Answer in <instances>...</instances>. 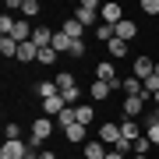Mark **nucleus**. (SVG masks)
<instances>
[{
  "instance_id": "nucleus-1",
  "label": "nucleus",
  "mask_w": 159,
  "mask_h": 159,
  "mask_svg": "<svg viewBox=\"0 0 159 159\" xmlns=\"http://www.w3.org/2000/svg\"><path fill=\"white\" fill-rule=\"evenodd\" d=\"M99 11H102V4H96V0H81V4L74 7V18H78L85 29H89V25H102L99 21Z\"/></svg>"
},
{
  "instance_id": "nucleus-2",
  "label": "nucleus",
  "mask_w": 159,
  "mask_h": 159,
  "mask_svg": "<svg viewBox=\"0 0 159 159\" xmlns=\"http://www.w3.org/2000/svg\"><path fill=\"white\" fill-rule=\"evenodd\" d=\"M53 124H57V120H50V117H35V124H32V131H29V145H32V148L43 145L46 138L53 134Z\"/></svg>"
},
{
  "instance_id": "nucleus-3",
  "label": "nucleus",
  "mask_w": 159,
  "mask_h": 159,
  "mask_svg": "<svg viewBox=\"0 0 159 159\" xmlns=\"http://www.w3.org/2000/svg\"><path fill=\"white\" fill-rule=\"evenodd\" d=\"M32 152V145H25L21 138L18 142H4V148H0V159H25Z\"/></svg>"
},
{
  "instance_id": "nucleus-4",
  "label": "nucleus",
  "mask_w": 159,
  "mask_h": 159,
  "mask_svg": "<svg viewBox=\"0 0 159 159\" xmlns=\"http://www.w3.org/2000/svg\"><path fill=\"white\" fill-rule=\"evenodd\" d=\"M131 74H134V78L145 85V81L156 74V60H148V57H134V67H131Z\"/></svg>"
},
{
  "instance_id": "nucleus-5",
  "label": "nucleus",
  "mask_w": 159,
  "mask_h": 159,
  "mask_svg": "<svg viewBox=\"0 0 159 159\" xmlns=\"http://www.w3.org/2000/svg\"><path fill=\"white\" fill-rule=\"evenodd\" d=\"M145 110L142 96H124V120H138V113Z\"/></svg>"
},
{
  "instance_id": "nucleus-6",
  "label": "nucleus",
  "mask_w": 159,
  "mask_h": 159,
  "mask_svg": "<svg viewBox=\"0 0 159 159\" xmlns=\"http://www.w3.org/2000/svg\"><path fill=\"white\" fill-rule=\"evenodd\" d=\"M96 81H110V85H113V81H120L113 60H99V64H96Z\"/></svg>"
},
{
  "instance_id": "nucleus-7",
  "label": "nucleus",
  "mask_w": 159,
  "mask_h": 159,
  "mask_svg": "<svg viewBox=\"0 0 159 159\" xmlns=\"http://www.w3.org/2000/svg\"><path fill=\"white\" fill-rule=\"evenodd\" d=\"M53 35H57L53 29H46V25H35V32H32V43L39 46V50H50V46H53Z\"/></svg>"
},
{
  "instance_id": "nucleus-8",
  "label": "nucleus",
  "mask_w": 159,
  "mask_h": 159,
  "mask_svg": "<svg viewBox=\"0 0 159 159\" xmlns=\"http://www.w3.org/2000/svg\"><path fill=\"white\" fill-rule=\"evenodd\" d=\"M142 134H145V131H142V124H138V120H124V124H120V138H124V142H131V145H134Z\"/></svg>"
},
{
  "instance_id": "nucleus-9",
  "label": "nucleus",
  "mask_w": 159,
  "mask_h": 159,
  "mask_svg": "<svg viewBox=\"0 0 159 159\" xmlns=\"http://www.w3.org/2000/svg\"><path fill=\"white\" fill-rule=\"evenodd\" d=\"M64 110H67V102H64V96H53V99H43V117H60Z\"/></svg>"
},
{
  "instance_id": "nucleus-10",
  "label": "nucleus",
  "mask_w": 159,
  "mask_h": 159,
  "mask_svg": "<svg viewBox=\"0 0 159 159\" xmlns=\"http://www.w3.org/2000/svg\"><path fill=\"white\" fill-rule=\"evenodd\" d=\"M99 142L102 145H117L120 142V124H99Z\"/></svg>"
},
{
  "instance_id": "nucleus-11",
  "label": "nucleus",
  "mask_w": 159,
  "mask_h": 159,
  "mask_svg": "<svg viewBox=\"0 0 159 159\" xmlns=\"http://www.w3.org/2000/svg\"><path fill=\"white\" fill-rule=\"evenodd\" d=\"M106 152H110V148L96 138V142H85V148H81V159H106Z\"/></svg>"
},
{
  "instance_id": "nucleus-12",
  "label": "nucleus",
  "mask_w": 159,
  "mask_h": 159,
  "mask_svg": "<svg viewBox=\"0 0 159 159\" xmlns=\"http://www.w3.org/2000/svg\"><path fill=\"white\" fill-rule=\"evenodd\" d=\"M60 32L67 35V39H81V35H85V25L71 14V18H64V29H60Z\"/></svg>"
},
{
  "instance_id": "nucleus-13",
  "label": "nucleus",
  "mask_w": 159,
  "mask_h": 159,
  "mask_svg": "<svg viewBox=\"0 0 159 159\" xmlns=\"http://www.w3.org/2000/svg\"><path fill=\"white\" fill-rule=\"evenodd\" d=\"M113 32H117V39H134V35H138V21H131V18H124V21H120V25H113Z\"/></svg>"
},
{
  "instance_id": "nucleus-14",
  "label": "nucleus",
  "mask_w": 159,
  "mask_h": 159,
  "mask_svg": "<svg viewBox=\"0 0 159 159\" xmlns=\"http://www.w3.org/2000/svg\"><path fill=\"white\" fill-rule=\"evenodd\" d=\"M18 60H21V64L39 60V46H35V43H21V46H18Z\"/></svg>"
},
{
  "instance_id": "nucleus-15",
  "label": "nucleus",
  "mask_w": 159,
  "mask_h": 159,
  "mask_svg": "<svg viewBox=\"0 0 159 159\" xmlns=\"http://www.w3.org/2000/svg\"><path fill=\"white\" fill-rule=\"evenodd\" d=\"M110 92H113L110 81H92V92H89V96L96 99V102H102V99H110Z\"/></svg>"
},
{
  "instance_id": "nucleus-16",
  "label": "nucleus",
  "mask_w": 159,
  "mask_h": 159,
  "mask_svg": "<svg viewBox=\"0 0 159 159\" xmlns=\"http://www.w3.org/2000/svg\"><path fill=\"white\" fill-rule=\"evenodd\" d=\"M74 113H78V124H92L96 120V110H92V102H81V106H74Z\"/></svg>"
},
{
  "instance_id": "nucleus-17",
  "label": "nucleus",
  "mask_w": 159,
  "mask_h": 159,
  "mask_svg": "<svg viewBox=\"0 0 159 159\" xmlns=\"http://www.w3.org/2000/svg\"><path fill=\"white\" fill-rule=\"evenodd\" d=\"M64 138H67L71 145H81L85 142V124H71L67 131H64Z\"/></svg>"
},
{
  "instance_id": "nucleus-18",
  "label": "nucleus",
  "mask_w": 159,
  "mask_h": 159,
  "mask_svg": "<svg viewBox=\"0 0 159 159\" xmlns=\"http://www.w3.org/2000/svg\"><path fill=\"white\" fill-rule=\"evenodd\" d=\"M106 50H110V57H113V60H124V57H127V43H124V39H110Z\"/></svg>"
},
{
  "instance_id": "nucleus-19",
  "label": "nucleus",
  "mask_w": 159,
  "mask_h": 159,
  "mask_svg": "<svg viewBox=\"0 0 159 159\" xmlns=\"http://www.w3.org/2000/svg\"><path fill=\"white\" fill-rule=\"evenodd\" d=\"M18 46H21V43H14V39H11V35H4V39H0V53H4V57H7V60H11V57L18 60Z\"/></svg>"
},
{
  "instance_id": "nucleus-20",
  "label": "nucleus",
  "mask_w": 159,
  "mask_h": 159,
  "mask_svg": "<svg viewBox=\"0 0 159 159\" xmlns=\"http://www.w3.org/2000/svg\"><path fill=\"white\" fill-rule=\"evenodd\" d=\"M35 92H39V99H53V96H60L57 81H39V85H35Z\"/></svg>"
},
{
  "instance_id": "nucleus-21",
  "label": "nucleus",
  "mask_w": 159,
  "mask_h": 159,
  "mask_svg": "<svg viewBox=\"0 0 159 159\" xmlns=\"http://www.w3.org/2000/svg\"><path fill=\"white\" fill-rule=\"evenodd\" d=\"M53 81H57V89H60V92H71V89H78V85H74V74H71V71H60Z\"/></svg>"
},
{
  "instance_id": "nucleus-22",
  "label": "nucleus",
  "mask_w": 159,
  "mask_h": 159,
  "mask_svg": "<svg viewBox=\"0 0 159 159\" xmlns=\"http://www.w3.org/2000/svg\"><path fill=\"white\" fill-rule=\"evenodd\" d=\"M142 89H145V85L134 78V74H127V78H124V96H142Z\"/></svg>"
},
{
  "instance_id": "nucleus-23",
  "label": "nucleus",
  "mask_w": 159,
  "mask_h": 159,
  "mask_svg": "<svg viewBox=\"0 0 159 159\" xmlns=\"http://www.w3.org/2000/svg\"><path fill=\"white\" fill-rule=\"evenodd\" d=\"M71 43H74V39H67L64 32L53 35V50H57V53H71Z\"/></svg>"
},
{
  "instance_id": "nucleus-24",
  "label": "nucleus",
  "mask_w": 159,
  "mask_h": 159,
  "mask_svg": "<svg viewBox=\"0 0 159 159\" xmlns=\"http://www.w3.org/2000/svg\"><path fill=\"white\" fill-rule=\"evenodd\" d=\"M57 124H60V127H64V131H67V127H71V124H78V113H74V106H67V110H64V113H60V117H57Z\"/></svg>"
},
{
  "instance_id": "nucleus-25",
  "label": "nucleus",
  "mask_w": 159,
  "mask_h": 159,
  "mask_svg": "<svg viewBox=\"0 0 159 159\" xmlns=\"http://www.w3.org/2000/svg\"><path fill=\"white\" fill-rule=\"evenodd\" d=\"M96 39H102V43H110V39H117V32H113V25H96Z\"/></svg>"
},
{
  "instance_id": "nucleus-26",
  "label": "nucleus",
  "mask_w": 159,
  "mask_h": 159,
  "mask_svg": "<svg viewBox=\"0 0 159 159\" xmlns=\"http://www.w3.org/2000/svg\"><path fill=\"white\" fill-rule=\"evenodd\" d=\"M57 57H60V53L50 46V50H39V60H35V64H46V67H50V64H57Z\"/></svg>"
},
{
  "instance_id": "nucleus-27",
  "label": "nucleus",
  "mask_w": 159,
  "mask_h": 159,
  "mask_svg": "<svg viewBox=\"0 0 159 159\" xmlns=\"http://www.w3.org/2000/svg\"><path fill=\"white\" fill-rule=\"evenodd\" d=\"M21 138V124H4V142H18Z\"/></svg>"
},
{
  "instance_id": "nucleus-28",
  "label": "nucleus",
  "mask_w": 159,
  "mask_h": 159,
  "mask_svg": "<svg viewBox=\"0 0 159 159\" xmlns=\"http://www.w3.org/2000/svg\"><path fill=\"white\" fill-rule=\"evenodd\" d=\"M39 11H43V7H39V0H25V4H21V14H25V18H35Z\"/></svg>"
},
{
  "instance_id": "nucleus-29",
  "label": "nucleus",
  "mask_w": 159,
  "mask_h": 159,
  "mask_svg": "<svg viewBox=\"0 0 159 159\" xmlns=\"http://www.w3.org/2000/svg\"><path fill=\"white\" fill-rule=\"evenodd\" d=\"M14 25H18V21H14L11 14H0V32H4V35H11V32H14Z\"/></svg>"
},
{
  "instance_id": "nucleus-30",
  "label": "nucleus",
  "mask_w": 159,
  "mask_h": 159,
  "mask_svg": "<svg viewBox=\"0 0 159 159\" xmlns=\"http://www.w3.org/2000/svg\"><path fill=\"white\" fill-rule=\"evenodd\" d=\"M67 57H74V60H78V57H85V39H74V43H71V53H67Z\"/></svg>"
},
{
  "instance_id": "nucleus-31",
  "label": "nucleus",
  "mask_w": 159,
  "mask_h": 159,
  "mask_svg": "<svg viewBox=\"0 0 159 159\" xmlns=\"http://www.w3.org/2000/svg\"><path fill=\"white\" fill-rule=\"evenodd\" d=\"M145 138L152 145H159V124H145Z\"/></svg>"
},
{
  "instance_id": "nucleus-32",
  "label": "nucleus",
  "mask_w": 159,
  "mask_h": 159,
  "mask_svg": "<svg viewBox=\"0 0 159 159\" xmlns=\"http://www.w3.org/2000/svg\"><path fill=\"white\" fill-rule=\"evenodd\" d=\"M148 145H152V142H148V138L142 134V138L134 142V156H145V152H148Z\"/></svg>"
},
{
  "instance_id": "nucleus-33",
  "label": "nucleus",
  "mask_w": 159,
  "mask_h": 159,
  "mask_svg": "<svg viewBox=\"0 0 159 159\" xmlns=\"http://www.w3.org/2000/svg\"><path fill=\"white\" fill-rule=\"evenodd\" d=\"M142 11L145 14H159V0H142Z\"/></svg>"
},
{
  "instance_id": "nucleus-34",
  "label": "nucleus",
  "mask_w": 159,
  "mask_h": 159,
  "mask_svg": "<svg viewBox=\"0 0 159 159\" xmlns=\"http://www.w3.org/2000/svg\"><path fill=\"white\" fill-rule=\"evenodd\" d=\"M113 148H117V152H124V156H127V152H134V145H131V142H124V138H120Z\"/></svg>"
},
{
  "instance_id": "nucleus-35",
  "label": "nucleus",
  "mask_w": 159,
  "mask_h": 159,
  "mask_svg": "<svg viewBox=\"0 0 159 159\" xmlns=\"http://www.w3.org/2000/svg\"><path fill=\"white\" fill-rule=\"evenodd\" d=\"M106 159H124V152H117V148H110V152H106Z\"/></svg>"
},
{
  "instance_id": "nucleus-36",
  "label": "nucleus",
  "mask_w": 159,
  "mask_h": 159,
  "mask_svg": "<svg viewBox=\"0 0 159 159\" xmlns=\"http://www.w3.org/2000/svg\"><path fill=\"white\" fill-rule=\"evenodd\" d=\"M35 159H57L53 152H35Z\"/></svg>"
},
{
  "instance_id": "nucleus-37",
  "label": "nucleus",
  "mask_w": 159,
  "mask_h": 159,
  "mask_svg": "<svg viewBox=\"0 0 159 159\" xmlns=\"http://www.w3.org/2000/svg\"><path fill=\"white\" fill-rule=\"evenodd\" d=\"M131 159H148V156H131Z\"/></svg>"
},
{
  "instance_id": "nucleus-38",
  "label": "nucleus",
  "mask_w": 159,
  "mask_h": 159,
  "mask_svg": "<svg viewBox=\"0 0 159 159\" xmlns=\"http://www.w3.org/2000/svg\"><path fill=\"white\" fill-rule=\"evenodd\" d=\"M25 159H35V152H29V156H25Z\"/></svg>"
},
{
  "instance_id": "nucleus-39",
  "label": "nucleus",
  "mask_w": 159,
  "mask_h": 159,
  "mask_svg": "<svg viewBox=\"0 0 159 159\" xmlns=\"http://www.w3.org/2000/svg\"><path fill=\"white\" fill-rule=\"evenodd\" d=\"M156 74H159V60H156Z\"/></svg>"
}]
</instances>
